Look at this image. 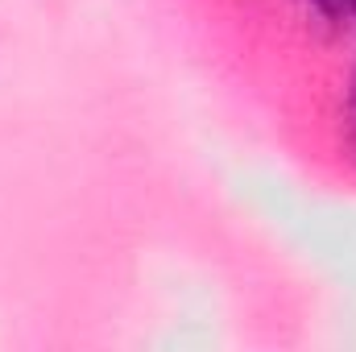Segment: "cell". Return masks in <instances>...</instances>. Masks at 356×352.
Segmentation results:
<instances>
[{
	"label": "cell",
	"instance_id": "cell-1",
	"mask_svg": "<svg viewBox=\"0 0 356 352\" xmlns=\"http://www.w3.org/2000/svg\"><path fill=\"white\" fill-rule=\"evenodd\" d=\"M311 8L332 25H356V0H311Z\"/></svg>",
	"mask_w": 356,
	"mask_h": 352
},
{
	"label": "cell",
	"instance_id": "cell-2",
	"mask_svg": "<svg viewBox=\"0 0 356 352\" xmlns=\"http://www.w3.org/2000/svg\"><path fill=\"white\" fill-rule=\"evenodd\" d=\"M344 120H348V150H353V158H356V71H353V88H348V112H344Z\"/></svg>",
	"mask_w": 356,
	"mask_h": 352
}]
</instances>
